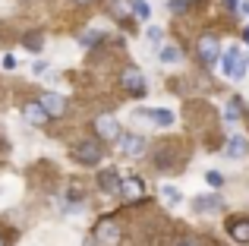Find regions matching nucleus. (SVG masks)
I'll return each instance as SVG.
<instances>
[{
    "instance_id": "nucleus-1",
    "label": "nucleus",
    "mask_w": 249,
    "mask_h": 246,
    "mask_svg": "<svg viewBox=\"0 0 249 246\" xmlns=\"http://www.w3.org/2000/svg\"><path fill=\"white\" fill-rule=\"evenodd\" d=\"M120 237H123V230H120V224H117V221H110V218L98 221V228H95V243L98 246H117V243H120Z\"/></svg>"
},
{
    "instance_id": "nucleus-2",
    "label": "nucleus",
    "mask_w": 249,
    "mask_h": 246,
    "mask_svg": "<svg viewBox=\"0 0 249 246\" xmlns=\"http://www.w3.org/2000/svg\"><path fill=\"white\" fill-rule=\"evenodd\" d=\"M73 158L79 161V164H85V167H98L101 158H104V152H101L98 142H79V145L73 148Z\"/></svg>"
},
{
    "instance_id": "nucleus-3",
    "label": "nucleus",
    "mask_w": 249,
    "mask_h": 246,
    "mask_svg": "<svg viewBox=\"0 0 249 246\" xmlns=\"http://www.w3.org/2000/svg\"><path fill=\"white\" fill-rule=\"evenodd\" d=\"M196 54H199V60L205 63V67H214V63H218V57H221L218 38H214V35H202L199 44H196Z\"/></svg>"
},
{
    "instance_id": "nucleus-4",
    "label": "nucleus",
    "mask_w": 249,
    "mask_h": 246,
    "mask_svg": "<svg viewBox=\"0 0 249 246\" xmlns=\"http://www.w3.org/2000/svg\"><path fill=\"white\" fill-rule=\"evenodd\" d=\"M120 82H123V88H126L129 95H136V98H142V95L148 92V86H145V76H142L136 67H126V70H123Z\"/></svg>"
},
{
    "instance_id": "nucleus-5",
    "label": "nucleus",
    "mask_w": 249,
    "mask_h": 246,
    "mask_svg": "<svg viewBox=\"0 0 249 246\" xmlns=\"http://www.w3.org/2000/svg\"><path fill=\"white\" fill-rule=\"evenodd\" d=\"M95 133H98V139L114 142V139H120V123H117V117H110V114H98L95 117Z\"/></svg>"
},
{
    "instance_id": "nucleus-6",
    "label": "nucleus",
    "mask_w": 249,
    "mask_h": 246,
    "mask_svg": "<svg viewBox=\"0 0 249 246\" xmlns=\"http://www.w3.org/2000/svg\"><path fill=\"white\" fill-rule=\"evenodd\" d=\"M38 105H41V111L48 114V117H63L67 114V98L57 92H44L41 98H38Z\"/></svg>"
},
{
    "instance_id": "nucleus-7",
    "label": "nucleus",
    "mask_w": 249,
    "mask_h": 246,
    "mask_svg": "<svg viewBox=\"0 0 249 246\" xmlns=\"http://www.w3.org/2000/svg\"><path fill=\"white\" fill-rule=\"evenodd\" d=\"M246 155H249V139L240 136V133H233L231 139H227V145H224V158L240 161V158H246Z\"/></svg>"
},
{
    "instance_id": "nucleus-8",
    "label": "nucleus",
    "mask_w": 249,
    "mask_h": 246,
    "mask_svg": "<svg viewBox=\"0 0 249 246\" xmlns=\"http://www.w3.org/2000/svg\"><path fill=\"white\" fill-rule=\"evenodd\" d=\"M120 152L126 155V158H136V155L145 152V139H142L139 133H123V139H120Z\"/></svg>"
},
{
    "instance_id": "nucleus-9",
    "label": "nucleus",
    "mask_w": 249,
    "mask_h": 246,
    "mask_svg": "<svg viewBox=\"0 0 249 246\" xmlns=\"http://www.w3.org/2000/svg\"><path fill=\"white\" fill-rule=\"evenodd\" d=\"M193 209L202 211V215H214V211L224 209V199H221V196H196L193 199Z\"/></svg>"
},
{
    "instance_id": "nucleus-10",
    "label": "nucleus",
    "mask_w": 249,
    "mask_h": 246,
    "mask_svg": "<svg viewBox=\"0 0 249 246\" xmlns=\"http://www.w3.org/2000/svg\"><path fill=\"white\" fill-rule=\"evenodd\" d=\"M221 60V70H224V76H233L237 73V67H240V60H243V57H240V48H227L224 54L218 57Z\"/></svg>"
},
{
    "instance_id": "nucleus-11",
    "label": "nucleus",
    "mask_w": 249,
    "mask_h": 246,
    "mask_svg": "<svg viewBox=\"0 0 249 246\" xmlns=\"http://www.w3.org/2000/svg\"><path fill=\"white\" fill-rule=\"evenodd\" d=\"M22 117L32 123V126H41V123H48L51 117L48 114L41 111V105H38V101H32V105H22Z\"/></svg>"
},
{
    "instance_id": "nucleus-12",
    "label": "nucleus",
    "mask_w": 249,
    "mask_h": 246,
    "mask_svg": "<svg viewBox=\"0 0 249 246\" xmlns=\"http://www.w3.org/2000/svg\"><path fill=\"white\" fill-rule=\"evenodd\" d=\"M227 230H231V237L237 243H249V221H246V218H233Z\"/></svg>"
},
{
    "instance_id": "nucleus-13",
    "label": "nucleus",
    "mask_w": 249,
    "mask_h": 246,
    "mask_svg": "<svg viewBox=\"0 0 249 246\" xmlns=\"http://www.w3.org/2000/svg\"><path fill=\"white\" fill-rule=\"evenodd\" d=\"M98 183H101L104 193H120V177H117V171H101Z\"/></svg>"
},
{
    "instance_id": "nucleus-14",
    "label": "nucleus",
    "mask_w": 249,
    "mask_h": 246,
    "mask_svg": "<svg viewBox=\"0 0 249 246\" xmlns=\"http://www.w3.org/2000/svg\"><path fill=\"white\" fill-rule=\"evenodd\" d=\"M120 193H123V199H139L142 196V180L139 177H129L126 183H120Z\"/></svg>"
},
{
    "instance_id": "nucleus-15",
    "label": "nucleus",
    "mask_w": 249,
    "mask_h": 246,
    "mask_svg": "<svg viewBox=\"0 0 249 246\" xmlns=\"http://www.w3.org/2000/svg\"><path fill=\"white\" fill-rule=\"evenodd\" d=\"M180 57H183V51L177 48V44H167V48H161V63H180Z\"/></svg>"
},
{
    "instance_id": "nucleus-16",
    "label": "nucleus",
    "mask_w": 249,
    "mask_h": 246,
    "mask_svg": "<svg viewBox=\"0 0 249 246\" xmlns=\"http://www.w3.org/2000/svg\"><path fill=\"white\" fill-rule=\"evenodd\" d=\"M129 6H133V16H136V19H148V16H152V6H148V0H133Z\"/></svg>"
},
{
    "instance_id": "nucleus-17",
    "label": "nucleus",
    "mask_w": 249,
    "mask_h": 246,
    "mask_svg": "<svg viewBox=\"0 0 249 246\" xmlns=\"http://www.w3.org/2000/svg\"><path fill=\"white\" fill-rule=\"evenodd\" d=\"M240 107H243V101H240V98H231V105H227V114H224L227 123H233V120L240 117Z\"/></svg>"
},
{
    "instance_id": "nucleus-18",
    "label": "nucleus",
    "mask_w": 249,
    "mask_h": 246,
    "mask_svg": "<svg viewBox=\"0 0 249 246\" xmlns=\"http://www.w3.org/2000/svg\"><path fill=\"white\" fill-rule=\"evenodd\" d=\"M161 196H164L167 202H174V205H177V202H180V199H183V193L177 190V186H164V190H161Z\"/></svg>"
},
{
    "instance_id": "nucleus-19",
    "label": "nucleus",
    "mask_w": 249,
    "mask_h": 246,
    "mask_svg": "<svg viewBox=\"0 0 249 246\" xmlns=\"http://www.w3.org/2000/svg\"><path fill=\"white\" fill-rule=\"evenodd\" d=\"M205 180H208V186H212V190H221V186H224V177H221L218 171H208Z\"/></svg>"
},
{
    "instance_id": "nucleus-20",
    "label": "nucleus",
    "mask_w": 249,
    "mask_h": 246,
    "mask_svg": "<svg viewBox=\"0 0 249 246\" xmlns=\"http://www.w3.org/2000/svg\"><path fill=\"white\" fill-rule=\"evenodd\" d=\"M145 35H148V41H152V44H158V41H161V35H164V29H161V25H148Z\"/></svg>"
},
{
    "instance_id": "nucleus-21",
    "label": "nucleus",
    "mask_w": 249,
    "mask_h": 246,
    "mask_svg": "<svg viewBox=\"0 0 249 246\" xmlns=\"http://www.w3.org/2000/svg\"><path fill=\"white\" fill-rule=\"evenodd\" d=\"M186 6H189V0H170V3H167V10L180 16V13H186Z\"/></svg>"
},
{
    "instance_id": "nucleus-22",
    "label": "nucleus",
    "mask_w": 249,
    "mask_h": 246,
    "mask_svg": "<svg viewBox=\"0 0 249 246\" xmlns=\"http://www.w3.org/2000/svg\"><path fill=\"white\" fill-rule=\"evenodd\" d=\"M25 48L38 51V48H41V35H29V38H25Z\"/></svg>"
},
{
    "instance_id": "nucleus-23",
    "label": "nucleus",
    "mask_w": 249,
    "mask_h": 246,
    "mask_svg": "<svg viewBox=\"0 0 249 246\" xmlns=\"http://www.w3.org/2000/svg\"><path fill=\"white\" fill-rule=\"evenodd\" d=\"M13 67H16V57H13V54H3V70H13Z\"/></svg>"
},
{
    "instance_id": "nucleus-24",
    "label": "nucleus",
    "mask_w": 249,
    "mask_h": 246,
    "mask_svg": "<svg viewBox=\"0 0 249 246\" xmlns=\"http://www.w3.org/2000/svg\"><path fill=\"white\" fill-rule=\"evenodd\" d=\"M224 3H227V10H231V13L237 10V0H224Z\"/></svg>"
},
{
    "instance_id": "nucleus-25",
    "label": "nucleus",
    "mask_w": 249,
    "mask_h": 246,
    "mask_svg": "<svg viewBox=\"0 0 249 246\" xmlns=\"http://www.w3.org/2000/svg\"><path fill=\"white\" fill-rule=\"evenodd\" d=\"M243 41L249 44V25H246V29H243Z\"/></svg>"
},
{
    "instance_id": "nucleus-26",
    "label": "nucleus",
    "mask_w": 249,
    "mask_h": 246,
    "mask_svg": "<svg viewBox=\"0 0 249 246\" xmlns=\"http://www.w3.org/2000/svg\"><path fill=\"white\" fill-rule=\"evenodd\" d=\"M73 3H79V6H85V3H91V0H73Z\"/></svg>"
},
{
    "instance_id": "nucleus-27",
    "label": "nucleus",
    "mask_w": 249,
    "mask_h": 246,
    "mask_svg": "<svg viewBox=\"0 0 249 246\" xmlns=\"http://www.w3.org/2000/svg\"><path fill=\"white\" fill-rule=\"evenodd\" d=\"M243 10H246V16H249V0H246V3H243Z\"/></svg>"
},
{
    "instance_id": "nucleus-28",
    "label": "nucleus",
    "mask_w": 249,
    "mask_h": 246,
    "mask_svg": "<svg viewBox=\"0 0 249 246\" xmlns=\"http://www.w3.org/2000/svg\"><path fill=\"white\" fill-rule=\"evenodd\" d=\"M180 246H196V243H180Z\"/></svg>"
},
{
    "instance_id": "nucleus-29",
    "label": "nucleus",
    "mask_w": 249,
    "mask_h": 246,
    "mask_svg": "<svg viewBox=\"0 0 249 246\" xmlns=\"http://www.w3.org/2000/svg\"><path fill=\"white\" fill-rule=\"evenodd\" d=\"M0 246H6V243H3V240H0Z\"/></svg>"
}]
</instances>
